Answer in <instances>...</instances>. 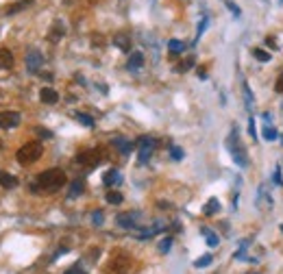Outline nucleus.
Returning a JSON list of instances; mask_svg holds the SVG:
<instances>
[{
  "instance_id": "1",
  "label": "nucleus",
  "mask_w": 283,
  "mask_h": 274,
  "mask_svg": "<svg viewBox=\"0 0 283 274\" xmlns=\"http://www.w3.org/2000/svg\"><path fill=\"white\" fill-rule=\"evenodd\" d=\"M65 181H68V176H65L63 170H59V167H50V170L42 172V174L37 176V181L33 183V192L55 194V192H59L65 185Z\"/></svg>"
},
{
  "instance_id": "2",
  "label": "nucleus",
  "mask_w": 283,
  "mask_h": 274,
  "mask_svg": "<svg viewBox=\"0 0 283 274\" xmlns=\"http://www.w3.org/2000/svg\"><path fill=\"white\" fill-rule=\"evenodd\" d=\"M42 152H44V148L39 141H28V144H24L22 148L16 152V159L20 165H31L42 157Z\"/></svg>"
},
{
  "instance_id": "3",
  "label": "nucleus",
  "mask_w": 283,
  "mask_h": 274,
  "mask_svg": "<svg viewBox=\"0 0 283 274\" xmlns=\"http://www.w3.org/2000/svg\"><path fill=\"white\" fill-rule=\"evenodd\" d=\"M226 146H229V150H231V157H233V161L240 167H246L249 165V157H246V150H244V146L240 144V139H237V135H235V131L231 133V137L226 139Z\"/></svg>"
},
{
  "instance_id": "4",
  "label": "nucleus",
  "mask_w": 283,
  "mask_h": 274,
  "mask_svg": "<svg viewBox=\"0 0 283 274\" xmlns=\"http://www.w3.org/2000/svg\"><path fill=\"white\" fill-rule=\"evenodd\" d=\"M131 257L129 255H122V252H118V255L111 257L109 266H107V272L109 274H129L131 270Z\"/></svg>"
},
{
  "instance_id": "5",
  "label": "nucleus",
  "mask_w": 283,
  "mask_h": 274,
  "mask_svg": "<svg viewBox=\"0 0 283 274\" xmlns=\"http://www.w3.org/2000/svg\"><path fill=\"white\" fill-rule=\"evenodd\" d=\"M103 161V155H100V150H81L77 155V164L85 165V167H96Z\"/></svg>"
},
{
  "instance_id": "6",
  "label": "nucleus",
  "mask_w": 283,
  "mask_h": 274,
  "mask_svg": "<svg viewBox=\"0 0 283 274\" xmlns=\"http://www.w3.org/2000/svg\"><path fill=\"white\" fill-rule=\"evenodd\" d=\"M42 65H44V55L39 53V50L31 48L27 53V70L31 74H35V72H39V70H42Z\"/></svg>"
},
{
  "instance_id": "7",
  "label": "nucleus",
  "mask_w": 283,
  "mask_h": 274,
  "mask_svg": "<svg viewBox=\"0 0 283 274\" xmlns=\"http://www.w3.org/2000/svg\"><path fill=\"white\" fill-rule=\"evenodd\" d=\"M138 144H140V164H146L155 150V139H150V137H140Z\"/></svg>"
},
{
  "instance_id": "8",
  "label": "nucleus",
  "mask_w": 283,
  "mask_h": 274,
  "mask_svg": "<svg viewBox=\"0 0 283 274\" xmlns=\"http://www.w3.org/2000/svg\"><path fill=\"white\" fill-rule=\"evenodd\" d=\"M22 120V115L18 111H2L0 113V129H16Z\"/></svg>"
},
{
  "instance_id": "9",
  "label": "nucleus",
  "mask_w": 283,
  "mask_h": 274,
  "mask_svg": "<svg viewBox=\"0 0 283 274\" xmlns=\"http://www.w3.org/2000/svg\"><path fill=\"white\" fill-rule=\"evenodd\" d=\"M138 213H120L118 218H115V222H118L122 228H135L138 226Z\"/></svg>"
},
{
  "instance_id": "10",
  "label": "nucleus",
  "mask_w": 283,
  "mask_h": 274,
  "mask_svg": "<svg viewBox=\"0 0 283 274\" xmlns=\"http://www.w3.org/2000/svg\"><path fill=\"white\" fill-rule=\"evenodd\" d=\"M16 59H13V53L9 48H0V70H11Z\"/></svg>"
},
{
  "instance_id": "11",
  "label": "nucleus",
  "mask_w": 283,
  "mask_h": 274,
  "mask_svg": "<svg viewBox=\"0 0 283 274\" xmlns=\"http://www.w3.org/2000/svg\"><path fill=\"white\" fill-rule=\"evenodd\" d=\"M39 100H42L44 105H55L59 100V94L53 87H42V91H39Z\"/></svg>"
},
{
  "instance_id": "12",
  "label": "nucleus",
  "mask_w": 283,
  "mask_h": 274,
  "mask_svg": "<svg viewBox=\"0 0 283 274\" xmlns=\"http://www.w3.org/2000/svg\"><path fill=\"white\" fill-rule=\"evenodd\" d=\"M113 44L118 46L122 53H129V50H131V39H129V35H126V33H115Z\"/></svg>"
},
{
  "instance_id": "13",
  "label": "nucleus",
  "mask_w": 283,
  "mask_h": 274,
  "mask_svg": "<svg viewBox=\"0 0 283 274\" xmlns=\"http://www.w3.org/2000/svg\"><path fill=\"white\" fill-rule=\"evenodd\" d=\"M65 35V28H63V24L61 22H55L53 24V28H50V33H48V39L50 42H59Z\"/></svg>"
},
{
  "instance_id": "14",
  "label": "nucleus",
  "mask_w": 283,
  "mask_h": 274,
  "mask_svg": "<svg viewBox=\"0 0 283 274\" xmlns=\"http://www.w3.org/2000/svg\"><path fill=\"white\" fill-rule=\"evenodd\" d=\"M0 185L7 187V190H13V187H18V179L9 172H0Z\"/></svg>"
},
{
  "instance_id": "15",
  "label": "nucleus",
  "mask_w": 283,
  "mask_h": 274,
  "mask_svg": "<svg viewBox=\"0 0 283 274\" xmlns=\"http://www.w3.org/2000/svg\"><path fill=\"white\" fill-rule=\"evenodd\" d=\"M142 65H144V55H142V53H131L126 68H129V70H140Z\"/></svg>"
},
{
  "instance_id": "16",
  "label": "nucleus",
  "mask_w": 283,
  "mask_h": 274,
  "mask_svg": "<svg viewBox=\"0 0 283 274\" xmlns=\"http://www.w3.org/2000/svg\"><path fill=\"white\" fill-rule=\"evenodd\" d=\"M120 181H122V176H120L118 170H109L107 174L103 176V183H105V185H109V187H111V185H118Z\"/></svg>"
},
{
  "instance_id": "17",
  "label": "nucleus",
  "mask_w": 283,
  "mask_h": 274,
  "mask_svg": "<svg viewBox=\"0 0 283 274\" xmlns=\"http://www.w3.org/2000/svg\"><path fill=\"white\" fill-rule=\"evenodd\" d=\"M113 146H118L122 155H126V152H131V148H133V144H131L129 139H124V137H115V139H113Z\"/></svg>"
},
{
  "instance_id": "18",
  "label": "nucleus",
  "mask_w": 283,
  "mask_h": 274,
  "mask_svg": "<svg viewBox=\"0 0 283 274\" xmlns=\"http://www.w3.org/2000/svg\"><path fill=\"white\" fill-rule=\"evenodd\" d=\"M218 209H220L218 198H209V200H207V205H205V209H203V213H205V216H214Z\"/></svg>"
},
{
  "instance_id": "19",
  "label": "nucleus",
  "mask_w": 283,
  "mask_h": 274,
  "mask_svg": "<svg viewBox=\"0 0 283 274\" xmlns=\"http://www.w3.org/2000/svg\"><path fill=\"white\" fill-rule=\"evenodd\" d=\"M28 4H31V0H22V2H16V4H11V7H7V9H4V15H13V13L22 11L24 7H28Z\"/></svg>"
},
{
  "instance_id": "20",
  "label": "nucleus",
  "mask_w": 283,
  "mask_h": 274,
  "mask_svg": "<svg viewBox=\"0 0 283 274\" xmlns=\"http://www.w3.org/2000/svg\"><path fill=\"white\" fill-rule=\"evenodd\" d=\"M74 118H77L83 126H87V129H92V126H94V118H92V115H87V113H81V111H79V113H74Z\"/></svg>"
},
{
  "instance_id": "21",
  "label": "nucleus",
  "mask_w": 283,
  "mask_h": 274,
  "mask_svg": "<svg viewBox=\"0 0 283 274\" xmlns=\"http://www.w3.org/2000/svg\"><path fill=\"white\" fill-rule=\"evenodd\" d=\"M168 48H170V53H172V55H179V53H183L185 44L179 42V39H170V42H168Z\"/></svg>"
},
{
  "instance_id": "22",
  "label": "nucleus",
  "mask_w": 283,
  "mask_h": 274,
  "mask_svg": "<svg viewBox=\"0 0 283 274\" xmlns=\"http://www.w3.org/2000/svg\"><path fill=\"white\" fill-rule=\"evenodd\" d=\"M203 235L207 237V244H209L211 248H214V246H218V242H220V240H218V235H216V233H211L207 226L203 228Z\"/></svg>"
},
{
  "instance_id": "23",
  "label": "nucleus",
  "mask_w": 283,
  "mask_h": 274,
  "mask_svg": "<svg viewBox=\"0 0 283 274\" xmlns=\"http://www.w3.org/2000/svg\"><path fill=\"white\" fill-rule=\"evenodd\" d=\"M105 198H107V202H109V205H120V202L124 200L120 192H107V196H105Z\"/></svg>"
},
{
  "instance_id": "24",
  "label": "nucleus",
  "mask_w": 283,
  "mask_h": 274,
  "mask_svg": "<svg viewBox=\"0 0 283 274\" xmlns=\"http://www.w3.org/2000/svg\"><path fill=\"white\" fill-rule=\"evenodd\" d=\"M253 57H255L257 61H261V63L270 61V55H268L266 50H261V48H253Z\"/></svg>"
},
{
  "instance_id": "25",
  "label": "nucleus",
  "mask_w": 283,
  "mask_h": 274,
  "mask_svg": "<svg viewBox=\"0 0 283 274\" xmlns=\"http://www.w3.org/2000/svg\"><path fill=\"white\" fill-rule=\"evenodd\" d=\"M194 57H188V59H185V61H181V63H179V68H176V70H179V72H188V70H192V65H194Z\"/></svg>"
},
{
  "instance_id": "26",
  "label": "nucleus",
  "mask_w": 283,
  "mask_h": 274,
  "mask_svg": "<svg viewBox=\"0 0 283 274\" xmlns=\"http://www.w3.org/2000/svg\"><path fill=\"white\" fill-rule=\"evenodd\" d=\"M264 137L268 141H275V139H279V133H277V129H270V126H266L264 129Z\"/></svg>"
},
{
  "instance_id": "27",
  "label": "nucleus",
  "mask_w": 283,
  "mask_h": 274,
  "mask_svg": "<svg viewBox=\"0 0 283 274\" xmlns=\"http://www.w3.org/2000/svg\"><path fill=\"white\" fill-rule=\"evenodd\" d=\"M79 194H83V183L74 181L72 183V190H70V198H74V196H79Z\"/></svg>"
},
{
  "instance_id": "28",
  "label": "nucleus",
  "mask_w": 283,
  "mask_h": 274,
  "mask_svg": "<svg viewBox=\"0 0 283 274\" xmlns=\"http://www.w3.org/2000/svg\"><path fill=\"white\" fill-rule=\"evenodd\" d=\"M211 263V255H203L200 259H196L194 261V268H207Z\"/></svg>"
},
{
  "instance_id": "29",
  "label": "nucleus",
  "mask_w": 283,
  "mask_h": 274,
  "mask_svg": "<svg viewBox=\"0 0 283 274\" xmlns=\"http://www.w3.org/2000/svg\"><path fill=\"white\" fill-rule=\"evenodd\" d=\"M170 246H172V237H164V240L159 242V250L161 252H168Z\"/></svg>"
},
{
  "instance_id": "30",
  "label": "nucleus",
  "mask_w": 283,
  "mask_h": 274,
  "mask_svg": "<svg viewBox=\"0 0 283 274\" xmlns=\"http://www.w3.org/2000/svg\"><path fill=\"white\" fill-rule=\"evenodd\" d=\"M103 220H105V213H103V211H94V213H92V222H94L96 226L103 224Z\"/></svg>"
},
{
  "instance_id": "31",
  "label": "nucleus",
  "mask_w": 283,
  "mask_h": 274,
  "mask_svg": "<svg viewBox=\"0 0 283 274\" xmlns=\"http://www.w3.org/2000/svg\"><path fill=\"white\" fill-rule=\"evenodd\" d=\"M170 152H172V159H176V161L183 159V150H181L179 146H172V148H170Z\"/></svg>"
},
{
  "instance_id": "32",
  "label": "nucleus",
  "mask_w": 283,
  "mask_h": 274,
  "mask_svg": "<svg viewBox=\"0 0 283 274\" xmlns=\"http://www.w3.org/2000/svg\"><path fill=\"white\" fill-rule=\"evenodd\" d=\"M205 27H207V18H203L200 20V24H198V30H196V39L200 37V35H203V30H205Z\"/></svg>"
},
{
  "instance_id": "33",
  "label": "nucleus",
  "mask_w": 283,
  "mask_h": 274,
  "mask_svg": "<svg viewBox=\"0 0 283 274\" xmlns=\"http://www.w3.org/2000/svg\"><path fill=\"white\" fill-rule=\"evenodd\" d=\"M275 89L279 91V94H283V72L279 74V79H277V85H275Z\"/></svg>"
},
{
  "instance_id": "34",
  "label": "nucleus",
  "mask_w": 283,
  "mask_h": 274,
  "mask_svg": "<svg viewBox=\"0 0 283 274\" xmlns=\"http://www.w3.org/2000/svg\"><path fill=\"white\" fill-rule=\"evenodd\" d=\"M244 94H246V105L251 107V103H253V94H251V89H249V85L244 83Z\"/></svg>"
},
{
  "instance_id": "35",
  "label": "nucleus",
  "mask_w": 283,
  "mask_h": 274,
  "mask_svg": "<svg viewBox=\"0 0 283 274\" xmlns=\"http://www.w3.org/2000/svg\"><path fill=\"white\" fill-rule=\"evenodd\" d=\"M272 179H275V183H277V185H283V179H281V172L279 170H275V174H272Z\"/></svg>"
},
{
  "instance_id": "36",
  "label": "nucleus",
  "mask_w": 283,
  "mask_h": 274,
  "mask_svg": "<svg viewBox=\"0 0 283 274\" xmlns=\"http://www.w3.org/2000/svg\"><path fill=\"white\" fill-rule=\"evenodd\" d=\"M226 4H229V9H231V11H233V15H240V7H237V4H233V2H231V0H229V2H226Z\"/></svg>"
},
{
  "instance_id": "37",
  "label": "nucleus",
  "mask_w": 283,
  "mask_h": 274,
  "mask_svg": "<svg viewBox=\"0 0 283 274\" xmlns=\"http://www.w3.org/2000/svg\"><path fill=\"white\" fill-rule=\"evenodd\" d=\"M37 133H39V137H53V133H50V131H46V129H37Z\"/></svg>"
},
{
  "instance_id": "38",
  "label": "nucleus",
  "mask_w": 283,
  "mask_h": 274,
  "mask_svg": "<svg viewBox=\"0 0 283 274\" xmlns=\"http://www.w3.org/2000/svg\"><path fill=\"white\" fill-rule=\"evenodd\" d=\"M65 274H85L83 270H81V268L79 266H74V268H70V270L68 272H65Z\"/></svg>"
},
{
  "instance_id": "39",
  "label": "nucleus",
  "mask_w": 283,
  "mask_h": 274,
  "mask_svg": "<svg viewBox=\"0 0 283 274\" xmlns=\"http://www.w3.org/2000/svg\"><path fill=\"white\" fill-rule=\"evenodd\" d=\"M249 133H251V137H253V139H255V122H249Z\"/></svg>"
},
{
  "instance_id": "40",
  "label": "nucleus",
  "mask_w": 283,
  "mask_h": 274,
  "mask_svg": "<svg viewBox=\"0 0 283 274\" xmlns=\"http://www.w3.org/2000/svg\"><path fill=\"white\" fill-rule=\"evenodd\" d=\"M266 44H268V46H272V48H275V46H277V39H275V37H266Z\"/></svg>"
}]
</instances>
